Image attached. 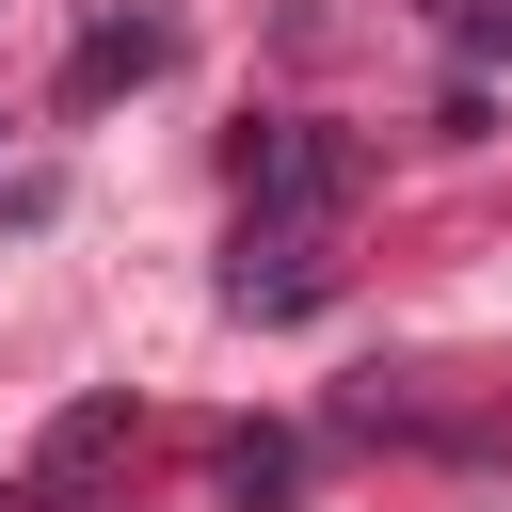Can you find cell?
Here are the masks:
<instances>
[{
	"mask_svg": "<svg viewBox=\"0 0 512 512\" xmlns=\"http://www.w3.org/2000/svg\"><path fill=\"white\" fill-rule=\"evenodd\" d=\"M336 192H352V144H336V128H256V144H240V224L320 240V224H336Z\"/></svg>",
	"mask_w": 512,
	"mask_h": 512,
	"instance_id": "obj_1",
	"label": "cell"
},
{
	"mask_svg": "<svg viewBox=\"0 0 512 512\" xmlns=\"http://www.w3.org/2000/svg\"><path fill=\"white\" fill-rule=\"evenodd\" d=\"M336 288V240H272V224H240V256H224V304L240 320H304Z\"/></svg>",
	"mask_w": 512,
	"mask_h": 512,
	"instance_id": "obj_2",
	"label": "cell"
},
{
	"mask_svg": "<svg viewBox=\"0 0 512 512\" xmlns=\"http://www.w3.org/2000/svg\"><path fill=\"white\" fill-rule=\"evenodd\" d=\"M160 48H176V32H160V16H112V32H96V48H80V96H112V80H144V64H160Z\"/></svg>",
	"mask_w": 512,
	"mask_h": 512,
	"instance_id": "obj_3",
	"label": "cell"
},
{
	"mask_svg": "<svg viewBox=\"0 0 512 512\" xmlns=\"http://www.w3.org/2000/svg\"><path fill=\"white\" fill-rule=\"evenodd\" d=\"M288 480H304V464H288L272 432H256V448H224V512H288Z\"/></svg>",
	"mask_w": 512,
	"mask_h": 512,
	"instance_id": "obj_4",
	"label": "cell"
}]
</instances>
